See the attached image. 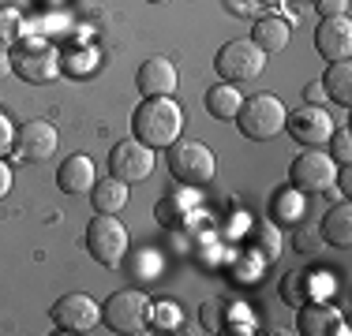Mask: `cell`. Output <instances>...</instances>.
Instances as JSON below:
<instances>
[{
    "label": "cell",
    "mask_w": 352,
    "mask_h": 336,
    "mask_svg": "<svg viewBox=\"0 0 352 336\" xmlns=\"http://www.w3.org/2000/svg\"><path fill=\"white\" fill-rule=\"evenodd\" d=\"M131 131L142 146L169 149L184 131V108L173 97H142V105L131 116Z\"/></svg>",
    "instance_id": "6da1fadb"
},
{
    "label": "cell",
    "mask_w": 352,
    "mask_h": 336,
    "mask_svg": "<svg viewBox=\"0 0 352 336\" xmlns=\"http://www.w3.org/2000/svg\"><path fill=\"white\" fill-rule=\"evenodd\" d=\"M285 116H289V108H285L281 97L255 94V97L240 101L236 123H240V131H244V139H251V142H270L274 134L285 131Z\"/></svg>",
    "instance_id": "7a4b0ae2"
},
{
    "label": "cell",
    "mask_w": 352,
    "mask_h": 336,
    "mask_svg": "<svg viewBox=\"0 0 352 336\" xmlns=\"http://www.w3.org/2000/svg\"><path fill=\"white\" fill-rule=\"evenodd\" d=\"M12 71L23 82H53L60 75V49L45 38H23L12 49Z\"/></svg>",
    "instance_id": "3957f363"
},
{
    "label": "cell",
    "mask_w": 352,
    "mask_h": 336,
    "mask_svg": "<svg viewBox=\"0 0 352 336\" xmlns=\"http://www.w3.org/2000/svg\"><path fill=\"white\" fill-rule=\"evenodd\" d=\"M169 172L188 187H206L217 176V157L210 146L195 139H176L169 146Z\"/></svg>",
    "instance_id": "277c9868"
},
{
    "label": "cell",
    "mask_w": 352,
    "mask_h": 336,
    "mask_svg": "<svg viewBox=\"0 0 352 336\" xmlns=\"http://www.w3.org/2000/svg\"><path fill=\"white\" fill-rule=\"evenodd\" d=\"M150 310H154L150 296H142L139 288H124L116 296H109V302L102 307V317L113 333L142 336V333H150Z\"/></svg>",
    "instance_id": "5b68a950"
},
{
    "label": "cell",
    "mask_w": 352,
    "mask_h": 336,
    "mask_svg": "<svg viewBox=\"0 0 352 336\" xmlns=\"http://www.w3.org/2000/svg\"><path fill=\"white\" fill-rule=\"evenodd\" d=\"M128 247H131V235L116 213H98L94 221L87 224V250L98 265L116 269L124 262V254H128Z\"/></svg>",
    "instance_id": "8992f818"
},
{
    "label": "cell",
    "mask_w": 352,
    "mask_h": 336,
    "mask_svg": "<svg viewBox=\"0 0 352 336\" xmlns=\"http://www.w3.org/2000/svg\"><path fill=\"white\" fill-rule=\"evenodd\" d=\"M214 67H217V75H221V82L240 86V82H251V79H258V75H263L266 53L251 38H232V41H225V45L217 49Z\"/></svg>",
    "instance_id": "52a82bcc"
},
{
    "label": "cell",
    "mask_w": 352,
    "mask_h": 336,
    "mask_svg": "<svg viewBox=\"0 0 352 336\" xmlns=\"http://www.w3.org/2000/svg\"><path fill=\"white\" fill-rule=\"evenodd\" d=\"M333 176H338L333 157L318 146H307L289 168V187L300 191V195H318V191L333 187Z\"/></svg>",
    "instance_id": "ba28073f"
},
{
    "label": "cell",
    "mask_w": 352,
    "mask_h": 336,
    "mask_svg": "<svg viewBox=\"0 0 352 336\" xmlns=\"http://www.w3.org/2000/svg\"><path fill=\"white\" fill-rule=\"evenodd\" d=\"M154 149L150 146H142L139 139H124V142H116L113 149H109V176L113 180H120V183H142V180H150V172H154Z\"/></svg>",
    "instance_id": "9c48e42d"
},
{
    "label": "cell",
    "mask_w": 352,
    "mask_h": 336,
    "mask_svg": "<svg viewBox=\"0 0 352 336\" xmlns=\"http://www.w3.org/2000/svg\"><path fill=\"white\" fill-rule=\"evenodd\" d=\"M53 325L60 333H90L98 322H102V307L87 296V291H72V296H60L49 310Z\"/></svg>",
    "instance_id": "30bf717a"
},
{
    "label": "cell",
    "mask_w": 352,
    "mask_h": 336,
    "mask_svg": "<svg viewBox=\"0 0 352 336\" xmlns=\"http://www.w3.org/2000/svg\"><path fill=\"white\" fill-rule=\"evenodd\" d=\"M285 128H289V134L300 146H326L338 123L330 120V112L322 105H304V108L285 116Z\"/></svg>",
    "instance_id": "8fae6325"
},
{
    "label": "cell",
    "mask_w": 352,
    "mask_h": 336,
    "mask_svg": "<svg viewBox=\"0 0 352 336\" xmlns=\"http://www.w3.org/2000/svg\"><path fill=\"white\" fill-rule=\"evenodd\" d=\"M15 149H19L27 161L41 165L60 149V131H56L49 120H27L19 131H15Z\"/></svg>",
    "instance_id": "7c38bea8"
},
{
    "label": "cell",
    "mask_w": 352,
    "mask_h": 336,
    "mask_svg": "<svg viewBox=\"0 0 352 336\" xmlns=\"http://www.w3.org/2000/svg\"><path fill=\"white\" fill-rule=\"evenodd\" d=\"M315 49H318V56H322L326 64L349 60V53H352V23H349V15H330V19L318 23Z\"/></svg>",
    "instance_id": "4fadbf2b"
},
{
    "label": "cell",
    "mask_w": 352,
    "mask_h": 336,
    "mask_svg": "<svg viewBox=\"0 0 352 336\" xmlns=\"http://www.w3.org/2000/svg\"><path fill=\"white\" fill-rule=\"evenodd\" d=\"M135 86L142 97H173V90L180 86V71H176V64L169 56H150L139 67Z\"/></svg>",
    "instance_id": "5bb4252c"
},
{
    "label": "cell",
    "mask_w": 352,
    "mask_h": 336,
    "mask_svg": "<svg viewBox=\"0 0 352 336\" xmlns=\"http://www.w3.org/2000/svg\"><path fill=\"white\" fill-rule=\"evenodd\" d=\"M300 310V333L304 336H330V333H345V322H341V310L330 307V302H311L307 299Z\"/></svg>",
    "instance_id": "9a60e30c"
},
{
    "label": "cell",
    "mask_w": 352,
    "mask_h": 336,
    "mask_svg": "<svg viewBox=\"0 0 352 336\" xmlns=\"http://www.w3.org/2000/svg\"><path fill=\"white\" fill-rule=\"evenodd\" d=\"M94 180H98V172H94V161H90L87 154L68 157V161L60 165V172H56V183H60V191H68V195H90Z\"/></svg>",
    "instance_id": "2e32d148"
},
{
    "label": "cell",
    "mask_w": 352,
    "mask_h": 336,
    "mask_svg": "<svg viewBox=\"0 0 352 336\" xmlns=\"http://www.w3.org/2000/svg\"><path fill=\"white\" fill-rule=\"evenodd\" d=\"M318 235H322L330 247H352V206L349 202H341V206L326 209L322 224H318Z\"/></svg>",
    "instance_id": "e0dca14e"
},
{
    "label": "cell",
    "mask_w": 352,
    "mask_h": 336,
    "mask_svg": "<svg viewBox=\"0 0 352 336\" xmlns=\"http://www.w3.org/2000/svg\"><path fill=\"white\" fill-rule=\"evenodd\" d=\"M289 38H292V30H289V23H285L281 15H263V19L255 23V30H251V41H255L266 56L281 53V49L289 45Z\"/></svg>",
    "instance_id": "ac0fdd59"
},
{
    "label": "cell",
    "mask_w": 352,
    "mask_h": 336,
    "mask_svg": "<svg viewBox=\"0 0 352 336\" xmlns=\"http://www.w3.org/2000/svg\"><path fill=\"white\" fill-rule=\"evenodd\" d=\"M240 90L232 86V82H217V86L206 90V112L214 116V120H236L240 112Z\"/></svg>",
    "instance_id": "d6986e66"
},
{
    "label": "cell",
    "mask_w": 352,
    "mask_h": 336,
    "mask_svg": "<svg viewBox=\"0 0 352 336\" xmlns=\"http://www.w3.org/2000/svg\"><path fill=\"white\" fill-rule=\"evenodd\" d=\"M90 198H94L98 213H120V209L128 206V183L113 180V176H109V180H94Z\"/></svg>",
    "instance_id": "ffe728a7"
},
{
    "label": "cell",
    "mask_w": 352,
    "mask_h": 336,
    "mask_svg": "<svg viewBox=\"0 0 352 336\" xmlns=\"http://www.w3.org/2000/svg\"><path fill=\"white\" fill-rule=\"evenodd\" d=\"M318 82H322V90H326V97H330V101H338V105H352V64L349 60L330 64Z\"/></svg>",
    "instance_id": "44dd1931"
},
{
    "label": "cell",
    "mask_w": 352,
    "mask_h": 336,
    "mask_svg": "<svg viewBox=\"0 0 352 336\" xmlns=\"http://www.w3.org/2000/svg\"><path fill=\"white\" fill-rule=\"evenodd\" d=\"M281 299L289 302V307H304V302L311 299V276H307L304 269H292L281 280Z\"/></svg>",
    "instance_id": "7402d4cb"
},
{
    "label": "cell",
    "mask_w": 352,
    "mask_h": 336,
    "mask_svg": "<svg viewBox=\"0 0 352 336\" xmlns=\"http://www.w3.org/2000/svg\"><path fill=\"white\" fill-rule=\"evenodd\" d=\"M23 41V12L19 8H0V45Z\"/></svg>",
    "instance_id": "603a6c76"
},
{
    "label": "cell",
    "mask_w": 352,
    "mask_h": 336,
    "mask_svg": "<svg viewBox=\"0 0 352 336\" xmlns=\"http://www.w3.org/2000/svg\"><path fill=\"white\" fill-rule=\"evenodd\" d=\"M180 322H184V314L173 307V302H157V307L150 310V325H154L157 333H173V329H180Z\"/></svg>",
    "instance_id": "cb8c5ba5"
},
{
    "label": "cell",
    "mask_w": 352,
    "mask_h": 336,
    "mask_svg": "<svg viewBox=\"0 0 352 336\" xmlns=\"http://www.w3.org/2000/svg\"><path fill=\"white\" fill-rule=\"evenodd\" d=\"M330 157H333V165H349L352 161V131L349 128H333L330 134Z\"/></svg>",
    "instance_id": "d4e9b609"
},
{
    "label": "cell",
    "mask_w": 352,
    "mask_h": 336,
    "mask_svg": "<svg viewBox=\"0 0 352 336\" xmlns=\"http://www.w3.org/2000/svg\"><path fill=\"white\" fill-rule=\"evenodd\" d=\"M232 310V302H225V299H210L203 307V325L206 329H214V333H221L225 329V314Z\"/></svg>",
    "instance_id": "484cf974"
},
{
    "label": "cell",
    "mask_w": 352,
    "mask_h": 336,
    "mask_svg": "<svg viewBox=\"0 0 352 336\" xmlns=\"http://www.w3.org/2000/svg\"><path fill=\"white\" fill-rule=\"evenodd\" d=\"M157 221H162L165 228H180L184 206H176V198H162V202H157Z\"/></svg>",
    "instance_id": "4316f807"
},
{
    "label": "cell",
    "mask_w": 352,
    "mask_h": 336,
    "mask_svg": "<svg viewBox=\"0 0 352 336\" xmlns=\"http://www.w3.org/2000/svg\"><path fill=\"white\" fill-rule=\"evenodd\" d=\"M315 8H318L322 19H330V15H349L352 0H315Z\"/></svg>",
    "instance_id": "83f0119b"
},
{
    "label": "cell",
    "mask_w": 352,
    "mask_h": 336,
    "mask_svg": "<svg viewBox=\"0 0 352 336\" xmlns=\"http://www.w3.org/2000/svg\"><path fill=\"white\" fill-rule=\"evenodd\" d=\"M12 146H15V128H12V120L0 112V157H4Z\"/></svg>",
    "instance_id": "f1b7e54d"
},
{
    "label": "cell",
    "mask_w": 352,
    "mask_h": 336,
    "mask_svg": "<svg viewBox=\"0 0 352 336\" xmlns=\"http://www.w3.org/2000/svg\"><path fill=\"white\" fill-rule=\"evenodd\" d=\"M8 191H12V168H8L4 157H0V198H8Z\"/></svg>",
    "instance_id": "f546056e"
},
{
    "label": "cell",
    "mask_w": 352,
    "mask_h": 336,
    "mask_svg": "<svg viewBox=\"0 0 352 336\" xmlns=\"http://www.w3.org/2000/svg\"><path fill=\"white\" fill-rule=\"evenodd\" d=\"M322 101H326L322 82H311V86H307V105H322Z\"/></svg>",
    "instance_id": "4dcf8cb0"
},
{
    "label": "cell",
    "mask_w": 352,
    "mask_h": 336,
    "mask_svg": "<svg viewBox=\"0 0 352 336\" xmlns=\"http://www.w3.org/2000/svg\"><path fill=\"white\" fill-rule=\"evenodd\" d=\"M8 71H12V49H8V45H0V79H4Z\"/></svg>",
    "instance_id": "1f68e13d"
},
{
    "label": "cell",
    "mask_w": 352,
    "mask_h": 336,
    "mask_svg": "<svg viewBox=\"0 0 352 336\" xmlns=\"http://www.w3.org/2000/svg\"><path fill=\"white\" fill-rule=\"evenodd\" d=\"M281 217H296V202H292V195L281 198Z\"/></svg>",
    "instance_id": "d6a6232c"
},
{
    "label": "cell",
    "mask_w": 352,
    "mask_h": 336,
    "mask_svg": "<svg viewBox=\"0 0 352 336\" xmlns=\"http://www.w3.org/2000/svg\"><path fill=\"white\" fill-rule=\"evenodd\" d=\"M150 4H169V0H150Z\"/></svg>",
    "instance_id": "836d02e7"
}]
</instances>
